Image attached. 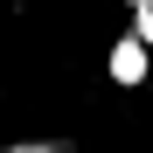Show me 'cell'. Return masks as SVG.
<instances>
[{
  "label": "cell",
  "instance_id": "cell-2",
  "mask_svg": "<svg viewBox=\"0 0 153 153\" xmlns=\"http://www.w3.org/2000/svg\"><path fill=\"white\" fill-rule=\"evenodd\" d=\"M0 153H76V139L49 132V139H0Z\"/></svg>",
  "mask_w": 153,
  "mask_h": 153
},
{
  "label": "cell",
  "instance_id": "cell-4",
  "mask_svg": "<svg viewBox=\"0 0 153 153\" xmlns=\"http://www.w3.org/2000/svg\"><path fill=\"white\" fill-rule=\"evenodd\" d=\"M118 7H125V14H132V7H153V0H118Z\"/></svg>",
  "mask_w": 153,
  "mask_h": 153
},
{
  "label": "cell",
  "instance_id": "cell-3",
  "mask_svg": "<svg viewBox=\"0 0 153 153\" xmlns=\"http://www.w3.org/2000/svg\"><path fill=\"white\" fill-rule=\"evenodd\" d=\"M125 35H132L146 56H153V7H132V14H125Z\"/></svg>",
  "mask_w": 153,
  "mask_h": 153
},
{
  "label": "cell",
  "instance_id": "cell-1",
  "mask_svg": "<svg viewBox=\"0 0 153 153\" xmlns=\"http://www.w3.org/2000/svg\"><path fill=\"white\" fill-rule=\"evenodd\" d=\"M105 76H111L118 91H139L146 76H153V56H146L132 35H111V49H105Z\"/></svg>",
  "mask_w": 153,
  "mask_h": 153
}]
</instances>
